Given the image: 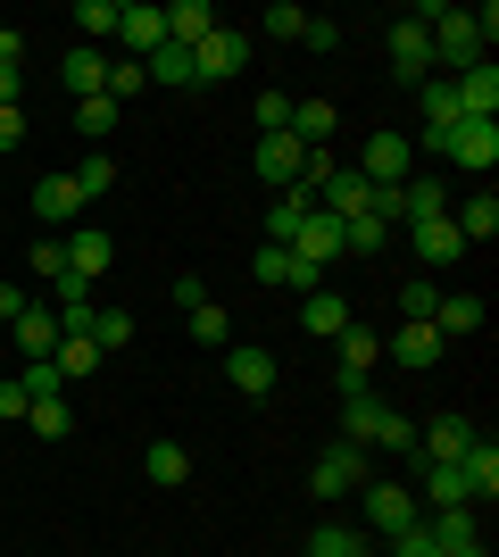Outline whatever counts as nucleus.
Listing matches in <instances>:
<instances>
[{"instance_id": "f257e3e1", "label": "nucleus", "mask_w": 499, "mask_h": 557, "mask_svg": "<svg viewBox=\"0 0 499 557\" xmlns=\"http://www.w3.org/2000/svg\"><path fill=\"white\" fill-rule=\"evenodd\" d=\"M416 25L433 34V67L450 59L458 75L483 67L491 59V34H499V9H483V17H466V9H416Z\"/></svg>"}, {"instance_id": "f03ea898", "label": "nucleus", "mask_w": 499, "mask_h": 557, "mask_svg": "<svg viewBox=\"0 0 499 557\" xmlns=\"http://www.w3.org/2000/svg\"><path fill=\"white\" fill-rule=\"evenodd\" d=\"M341 442H358V449H400V458H416V417L383 408V399L358 383V392H341Z\"/></svg>"}, {"instance_id": "7ed1b4c3", "label": "nucleus", "mask_w": 499, "mask_h": 557, "mask_svg": "<svg viewBox=\"0 0 499 557\" xmlns=\"http://www.w3.org/2000/svg\"><path fill=\"white\" fill-rule=\"evenodd\" d=\"M358 491H366V524H375L383 541H400V533L425 524V499H416L408 483H358Z\"/></svg>"}, {"instance_id": "20e7f679", "label": "nucleus", "mask_w": 499, "mask_h": 557, "mask_svg": "<svg viewBox=\"0 0 499 557\" xmlns=\"http://www.w3.org/2000/svg\"><path fill=\"white\" fill-rule=\"evenodd\" d=\"M433 150H441V159H458V166H475V175H491V166H499V116H458Z\"/></svg>"}, {"instance_id": "39448f33", "label": "nucleus", "mask_w": 499, "mask_h": 557, "mask_svg": "<svg viewBox=\"0 0 499 557\" xmlns=\"http://www.w3.org/2000/svg\"><path fill=\"white\" fill-rule=\"evenodd\" d=\"M358 483H366V449L358 442H333L325 458L309 466V499H350Z\"/></svg>"}, {"instance_id": "423d86ee", "label": "nucleus", "mask_w": 499, "mask_h": 557, "mask_svg": "<svg viewBox=\"0 0 499 557\" xmlns=\"http://www.w3.org/2000/svg\"><path fill=\"white\" fill-rule=\"evenodd\" d=\"M250 67V34L241 25H216L209 42L191 50V84H225V75H241Z\"/></svg>"}, {"instance_id": "0eeeda50", "label": "nucleus", "mask_w": 499, "mask_h": 557, "mask_svg": "<svg viewBox=\"0 0 499 557\" xmlns=\"http://www.w3.org/2000/svg\"><path fill=\"white\" fill-rule=\"evenodd\" d=\"M358 175H366V184H408V175H416V141L391 134V125H383V134H366V150H358Z\"/></svg>"}, {"instance_id": "6e6552de", "label": "nucleus", "mask_w": 499, "mask_h": 557, "mask_svg": "<svg viewBox=\"0 0 499 557\" xmlns=\"http://www.w3.org/2000/svg\"><path fill=\"white\" fill-rule=\"evenodd\" d=\"M250 275L275 283V292H325V267H309L300 250H284V242H266L259 258H250Z\"/></svg>"}, {"instance_id": "1a4fd4ad", "label": "nucleus", "mask_w": 499, "mask_h": 557, "mask_svg": "<svg viewBox=\"0 0 499 557\" xmlns=\"http://www.w3.org/2000/svg\"><path fill=\"white\" fill-rule=\"evenodd\" d=\"M250 166H259V184H275V191H291L300 175H309V150L291 134H259V150H250Z\"/></svg>"}, {"instance_id": "9d476101", "label": "nucleus", "mask_w": 499, "mask_h": 557, "mask_svg": "<svg viewBox=\"0 0 499 557\" xmlns=\"http://www.w3.org/2000/svg\"><path fill=\"white\" fill-rule=\"evenodd\" d=\"M391 75H400L408 92H416V84L433 75V34H425L416 17H400V25H391Z\"/></svg>"}, {"instance_id": "9b49d317", "label": "nucleus", "mask_w": 499, "mask_h": 557, "mask_svg": "<svg viewBox=\"0 0 499 557\" xmlns=\"http://www.w3.org/2000/svg\"><path fill=\"white\" fill-rule=\"evenodd\" d=\"M59 242H67V275H84V283H100L109 267H117V242H109L100 225H75V233H59Z\"/></svg>"}, {"instance_id": "f8f14e48", "label": "nucleus", "mask_w": 499, "mask_h": 557, "mask_svg": "<svg viewBox=\"0 0 499 557\" xmlns=\"http://www.w3.org/2000/svg\"><path fill=\"white\" fill-rule=\"evenodd\" d=\"M275 374H284V367H275V349H250V342L225 349V383H234V392L266 399V392H275Z\"/></svg>"}, {"instance_id": "ddd939ff", "label": "nucleus", "mask_w": 499, "mask_h": 557, "mask_svg": "<svg viewBox=\"0 0 499 557\" xmlns=\"http://www.w3.org/2000/svg\"><path fill=\"white\" fill-rule=\"evenodd\" d=\"M475 442H483V433H475L466 417H433L425 433H416V458H433V466H458V458H466Z\"/></svg>"}, {"instance_id": "4468645a", "label": "nucleus", "mask_w": 499, "mask_h": 557, "mask_svg": "<svg viewBox=\"0 0 499 557\" xmlns=\"http://www.w3.org/2000/svg\"><path fill=\"white\" fill-rule=\"evenodd\" d=\"M291 250L309 258V267H325V275H333V267H341V258H350V250H341V216H333V209H316L309 225L291 233Z\"/></svg>"}, {"instance_id": "2eb2a0df", "label": "nucleus", "mask_w": 499, "mask_h": 557, "mask_svg": "<svg viewBox=\"0 0 499 557\" xmlns=\"http://www.w3.org/2000/svg\"><path fill=\"white\" fill-rule=\"evenodd\" d=\"M117 42H125V59H150V50L166 42V17L150 9V0H125L117 9Z\"/></svg>"}, {"instance_id": "dca6fc26", "label": "nucleus", "mask_w": 499, "mask_h": 557, "mask_svg": "<svg viewBox=\"0 0 499 557\" xmlns=\"http://www.w3.org/2000/svg\"><path fill=\"white\" fill-rule=\"evenodd\" d=\"M333 358H341V392H358V383H366V374L383 367V342H375L366 325H350L341 342H333Z\"/></svg>"}, {"instance_id": "f3484780", "label": "nucleus", "mask_w": 499, "mask_h": 557, "mask_svg": "<svg viewBox=\"0 0 499 557\" xmlns=\"http://www.w3.org/2000/svg\"><path fill=\"white\" fill-rule=\"evenodd\" d=\"M316 216V184H291V191H275V209H266V242H284L291 250V233Z\"/></svg>"}, {"instance_id": "a211bd4d", "label": "nucleus", "mask_w": 499, "mask_h": 557, "mask_svg": "<svg viewBox=\"0 0 499 557\" xmlns=\"http://www.w3.org/2000/svg\"><path fill=\"white\" fill-rule=\"evenodd\" d=\"M159 17H166V42H175V50H200L216 34V9H209V0H175V9H159Z\"/></svg>"}, {"instance_id": "6ab92c4d", "label": "nucleus", "mask_w": 499, "mask_h": 557, "mask_svg": "<svg viewBox=\"0 0 499 557\" xmlns=\"http://www.w3.org/2000/svg\"><path fill=\"white\" fill-rule=\"evenodd\" d=\"M416 258H425L433 275L466 258V242H458V225H450V216H416Z\"/></svg>"}, {"instance_id": "aec40b11", "label": "nucleus", "mask_w": 499, "mask_h": 557, "mask_svg": "<svg viewBox=\"0 0 499 557\" xmlns=\"http://www.w3.org/2000/svg\"><path fill=\"white\" fill-rule=\"evenodd\" d=\"M433 333H441V342L483 333V300H475V292H441V300H433Z\"/></svg>"}, {"instance_id": "412c9836", "label": "nucleus", "mask_w": 499, "mask_h": 557, "mask_svg": "<svg viewBox=\"0 0 499 557\" xmlns=\"http://www.w3.org/2000/svg\"><path fill=\"white\" fill-rule=\"evenodd\" d=\"M59 75H67V92H75V100H100V92H109V50L75 42V50H67V67H59Z\"/></svg>"}, {"instance_id": "4be33fe9", "label": "nucleus", "mask_w": 499, "mask_h": 557, "mask_svg": "<svg viewBox=\"0 0 499 557\" xmlns=\"http://www.w3.org/2000/svg\"><path fill=\"white\" fill-rule=\"evenodd\" d=\"M300 325H309L316 342H341L358 317H350V300H341V292H309V300H300Z\"/></svg>"}, {"instance_id": "5701e85b", "label": "nucleus", "mask_w": 499, "mask_h": 557, "mask_svg": "<svg viewBox=\"0 0 499 557\" xmlns=\"http://www.w3.org/2000/svg\"><path fill=\"white\" fill-rule=\"evenodd\" d=\"M34 216H42V225H84V200H75V184L67 175H42V184H34Z\"/></svg>"}, {"instance_id": "b1692460", "label": "nucleus", "mask_w": 499, "mask_h": 557, "mask_svg": "<svg viewBox=\"0 0 499 557\" xmlns=\"http://www.w3.org/2000/svg\"><path fill=\"white\" fill-rule=\"evenodd\" d=\"M450 92H458V116H499V67L483 59V67H466V75H458Z\"/></svg>"}, {"instance_id": "393cba45", "label": "nucleus", "mask_w": 499, "mask_h": 557, "mask_svg": "<svg viewBox=\"0 0 499 557\" xmlns=\"http://www.w3.org/2000/svg\"><path fill=\"white\" fill-rule=\"evenodd\" d=\"M441 349L450 342H441L433 325H400L391 342H383V358H400V367H441Z\"/></svg>"}, {"instance_id": "a878e982", "label": "nucleus", "mask_w": 499, "mask_h": 557, "mask_svg": "<svg viewBox=\"0 0 499 557\" xmlns=\"http://www.w3.org/2000/svg\"><path fill=\"white\" fill-rule=\"evenodd\" d=\"M416 474H425V491H416L425 508H475V499H466V474H458V466H433V458H416Z\"/></svg>"}, {"instance_id": "bb28decb", "label": "nucleus", "mask_w": 499, "mask_h": 557, "mask_svg": "<svg viewBox=\"0 0 499 557\" xmlns=\"http://www.w3.org/2000/svg\"><path fill=\"white\" fill-rule=\"evenodd\" d=\"M59 342H67V333H59V317H50V308H25V317H17V349H25V367H34V358H59Z\"/></svg>"}, {"instance_id": "cd10ccee", "label": "nucleus", "mask_w": 499, "mask_h": 557, "mask_svg": "<svg viewBox=\"0 0 499 557\" xmlns=\"http://www.w3.org/2000/svg\"><path fill=\"white\" fill-rule=\"evenodd\" d=\"M416 216H450L441 175H408V184H400V225H416Z\"/></svg>"}, {"instance_id": "c85d7f7f", "label": "nucleus", "mask_w": 499, "mask_h": 557, "mask_svg": "<svg viewBox=\"0 0 499 557\" xmlns=\"http://www.w3.org/2000/svg\"><path fill=\"white\" fill-rule=\"evenodd\" d=\"M300 150H325L333 141V100H291V125H284Z\"/></svg>"}, {"instance_id": "c756f323", "label": "nucleus", "mask_w": 499, "mask_h": 557, "mask_svg": "<svg viewBox=\"0 0 499 557\" xmlns=\"http://www.w3.org/2000/svg\"><path fill=\"white\" fill-rule=\"evenodd\" d=\"M425 541H433V549H466V541H483L475 533V508H433L425 516Z\"/></svg>"}, {"instance_id": "7c9ffc66", "label": "nucleus", "mask_w": 499, "mask_h": 557, "mask_svg": "<svg viewBox=\"0 0 499 557\" xmlns=\"http://www.w3.org/2000/svg\"><path fill=\"white\" fill-rule=\"evenodd\" d=\"M416 100H425V141H441V134L458 125V92L441 84V75H425V84H416Z\"/></svg>"}, {"instance_id": "2f4dec72", "label": "nucleus", "mask_w": 499, "mask_h": 557, "mask_svg": "<svg viewBox=\"0 0 499 557\" xmlns=\"http://www.w3.org/2000/svg\"><path fill=\"white\" fill-rule=\"evenodd\" d=\"M458 474H466V499H499V449L475 442L466 458H458Z\"/></svg>"}, {"instance_id": "473e14b6", "label": "nucleus", "mask_w": 499, "mask_h": 557, "mask_svg": "<svg viewBox=\"0 0 499 557\" xmlns=\"http://www.w3.org/2000/svg\"><path fill=\"white\" fill-rule=\"evenodd\" d=\"M450 225H458V242H491V233H499V200H491V191H475L466 209H450Z\"/></svg>"}, {"instance_id": "72a5a7b5", "label": "nucleus", "mask_w": 499, "mask_h": 557, "mask_svg": "<svg viewBox=\"0 0 499 557\" xmlns=\"http://www.w3.org/2000/svg\"><path fill=\"white\" fill-rule=\"evenodd\" d=\"M117 9H125V0H75V25H84V42H117Z\"/></svg>"}, {"instance_id": "f704fd0d", "label": "nucleus", "mask_w": 499, "mask_h": 557, "mask_svg": "<svg viewBox=\"0 0 499 557\" xmlns=\"http://www.w3.org/2000/svg\"><path fill=\"white\" fill-rule=\"evenodd\" d=\"M25 433H42V442H67V433H75V408H67V399H34V408H25Z\"/></svg>"}, {"instance_id": "c9c22d12", "label": "nucleus", "mask_w": 499, "mask_h": 557, "mask_svg": "<svg viewBox=\"0 0 499 557\" xmlns=\"http://www.w3.org/2000/svg\"><path fill=\"white\" fill-rule=\"evenodd\" d=\"M433 300H441V283H433V275H408L400 283V325H433Z\"/></svg>"}, {"instance_id": "e433bc0d", "label": "nucleus", "mask_w": 499, "mask_h": 557, "mask_svg": "<svg viewBox=\"0 0 499 557\" xmlns=\"http://www.w3.org/2000/svg\"><path fill=\"white\" fill-rule=\"evenodd\" d=\"M50 367L67 374V383H84V374L100 367V342H92V333H67V342H59V358H50Z\"/></svg>"}, {"instance_id": "4c0bfd02", "label": "nucleus", "mask_w": 499, "mask_h": 557, "mask_svg": "<svg viewBox=\"0 0 499 557\" xmlns=\"http://www.w3.org/2000/svg\"><path fill=\"white\" fill-rule=\"evenodd\" d=\"M75 134H84V141H109V134H117V100H109V92H100V100H75Z\"/></svg>"}, {"instance_id": "58836bf2", "label": "nucleus", "mask_w": 499, "mask_h": 557, "mask_svg": "<svg viewBox=\"0 0 499 557\" xmlns=\"http://www.w3.org/2000/svg\"><path fill=\"white\" fill-rule=\"evenodd\" d=\"M142 67H150V84H175V92H184V84H191V50L159 42V50H150V59H142Z\"/></svg>"}, {"instance_id": "ea45409f", "label": "nucleus", "mask_w": 499, "mask_h": 557, "mask_svg": "<svg viewBox=\"0 0 499 557\" xmlns=\"http://www.w3.org/2000/svg\"><path fill=\"white\" fill-rule=\"evenodd\" d=\"M150 483H166V491H175V483H184V474H191V458H184V442H150Z\"/></svg>"}, {"instance_id": "a19ab883", "label": "nucleus", "mask_w": 499, "mask_h": 557, "mask_svg": "<svg viewBox=\"0 0 499 557\" xmlns=\"http://www.w3.org/2000/svg\"><path fill=\"white\" fill-rule=\"evenodd\" d=\"M67 184H75V200H84V209H92L100 191L117 184V159H84V166H75V175H67Z\"/></svg>"}, {"instance_id": "79ce46f5", "label": "nucleus", "mask_w": 499, "mask_h": 557, "mask_svg": "<svg viewBox=\"0 0 499 557\" xmlns=\"http://www.w3.org/2000/svg\"><path fill=\"white\" fill-rule=\"evenodd\" d=\"M134 92H150V67H142V59H109V100L125 109Z\"/></svg>"}, {"instance_id": "37998d69", "label": "nucleus", "mask_w": 499, "mask_h": 557, "mask_svg": "<svg viewBox=\"0 0 499 557\" xmlns=\"http://www.w3.org/2000/svg\"><path fill=\"white\" fill-rule=\"evenodd\" d=\"M92 342H100V358L125 349V342H134V317H125V308H92Z\"/></svg>"}, {"instance_id": "c03bdc74", "label": "nucleus", "mask_w": 499, "mask_h": 557, "mask_svg": "<svg viewBox=\"0 0 499 557\" xmlns=\"http://www.w3.org/2000/svg\"><path fill=\"white\" fill-rule=\"evenodd\" d=\"M17 383H25V399H67V374L50 367V358H34V367H17Z\"/></svg>"}, {"instance_id": "a18cd8bd", "label": "nucleus", "mask_w": 499, "mask_h": 557, "mask_svg": "<svg viewBox=\"0 0 499 557\" xmlns=\"http://www.w3.org/2000/svg\"><path fill=\"white\" fill-rule=\"evenodd\" d=\"M191 342H209V349H225V342H234V325H225V308H191Z\"/></svg>"}, {"instance_id": "49530a36", "label": "nucleus", "mask_w": 499, "mask_h": 557, "mask_svg": "<svg viewBox=\"0 0 499 557\" xmlns=\"http://www.w3.org/2000/svg\"><path fill=\"white\" fill-rule=\"evenodd\" d=\"M266 34H275V42H300V25H309V9H291V0H275V9H266Z\"/></svg>"}, {"instance_id": "de8ad7c7", "label": "nucleus", "mask_w": 499, "mask_h": 557, "mask_svg": "<svg viewBox=\"0 0 499 557\" xmlns=\"http://www.w3.org/2000/svg\"><path fill=\"white\" fill-rule=\"evenodd\" d=\"M350 549H358V541L341 533V524H316V533H309V549H300V557H350Z\"/></svg>"}, {"instance_id": "09e8293b", "label": "nucleus", "mask_w": 499, "mask_h": 557, "mask_svg": "<svg viewBox=\"0 0 499 557\" xmlns=\"http://www.w3.org/2000/svg\"><path fill=\"white\" fill-rule=\"evenodd\" d=\"M291 125V92H259V134H284Z\"/></svg>"}, {"instance_id": "8fccbe9b", "label": "nucleus", "mask_w": 499, "mask_h": 557, "mask_svg": "<svg viewBox=\"0 0 499 557\" xmlns=\"http://www.w3.org/2000/svg\"><path fill=\"white\" fill-rule=\"evenodd\" d=\"M34 275H42V283L67 275V242H42V250H34Z\"/></svg>"}, {"instance_id": "3c124183", "label": "nucleus", "mask_w": 499, "mask_h": 557, "mask_svg": "<svg viewBox=\"0 0 499 557\" xmlns=\"http://www.w3.org/2000/svg\"><path fill=\"white\" fill-rule=\"evenodd\" d=\"M300 42H309V50H341V25H333V17H309V25H300Z\"/></svg>"}, {"instance_id": "603ef678", "label": "nucleus", "mask_w": 499, "mask_h": 557, "mask_svg": "<svg viewBox=\"0 0 499 557\" xmlns=\"http://www.w3.org/2000/svg\"><path fill=\"white\" fill-rule=\"evenodd\" d=\"M25 408H34V399H25V383L9 374V383H0V417H9V424H25Z\"/></svg>"}, {"instance_id": "864d4df0", "label": "nucleus", "mask_w": 499, "mask_h": 557, "mask_svg": "<svg viewBox=\"0 0 499 557\" xmlns=\"http://www.w3.org/2000/svg\"><path fill=\"white\" fill-rule=\"evenodd\" d=\"M175 308H184V317H191V308H209V283H200V275H175Z\"/></svg>"}, {"instance_id": "5fc2aeb1", "label": "nucleus", "mask_w": 499, "mask_h": 557, "mask_svg": "<svg viewBox=\"0 0 499 557\" xmlns=\"http://www.w3.org/2000/svg\"><path fill=\"white\" fill-rule=\"evenodd\" d=\"M383 557H441V549H433V541H425V524H416V533H400V541H391Z\"/></svg>"}, {"instance_id": "6e6d98bb", "label": "nucleus", "mask_w": 499, "mask_h": 557, "mask_svg": "<svg viewBox=\"0 0 499 557\" xmlns=\"http://www.w3.org/2000/svg\"><path fill=\"white\" fill-rule=\"evenodd\" d=\"M25 308H34V300H25V292H17V283H0V325H17V317H25Z\"/></svg>"}, {"instance_id": "4d7b16f0", "label": "nucleus", "mask_w": 499, "mask_h": 557, "mask_svg": "<svg viewBox=\"0 0 499 557\" xmlns=\"http://www.w3.org/2000/svg\"><path fill=\"white\" fill-rule=\"evenodd\" d=\"M25 141V109H0V150H17Z\"/></svg>"}, {"instance_id": "13d9d810", "label": "nucleus", "mask_w": 499, "mask_h": 557, "mask_svg": "<svg viewBox=\"0 0 499 557\" xmlns=\"http://www.w3.org/2000/svg\"><path fill=\"white\" fill-rule=\"evenodd\" d=\"M25 59V42H17V25H0V67H17Z\"/></svg>"}, {"instance_id": "bf43d9fd", "label": "nucleus", "mask_w": 499, "mask_h": 557, "mask_svg": "<svg viewBox=\"0 0 499 557\" xmlns=\"http://www.w3.org/2000/svg\"><path fill=\"white\" fill-rule=\"evenodd\" d=\"M441 557H491V549H483V541H466V549H441Z\"/></svg>"}, {"instance_id": "052dcab7", "label": "nucleus", "mask_w": 499, "mask_h": 557, "mask_svg": "<svg viewBox=\"0 0 499 557\" xmlns=\"http://www.w3.org/2000/svg\"><path fill=\"white\" fill-rule=\"evenodd\" d=\"M350 557H383V549H366V541H358V549H350Z\"/></svg>"}]
</instances>
